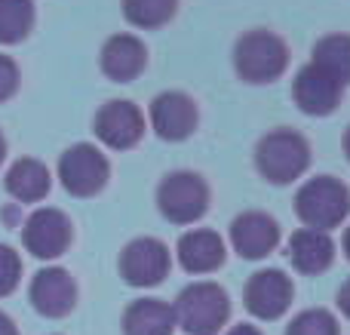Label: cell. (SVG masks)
<instances>
[{
    "label": "cell",
    "mask_w": 350,
    "mask_h": 335,
    "mask_svg": "<svg viewBox=\"0 0 350 335\" xmlns=\"http://www.w3.org/2000/svg\"><path fill=\"white\" fill-rule=\"evenodd\" d=\"M234 71L243 83L267 86L289 68V43L267 28H252L234 43Z\"/></svg>",
    "instance_id": "6da1fadb"
},
{
    "label": "cell",
    "mask_w": 350,
    "mask_h": 335,
    "mask_svg": "<svg viewBox=\"0 0 350 335\" xmlns=\"http://www.w3.org/2000/svg\"><path fill=\"white\" fill-rule=\"evenodd\" d=\"M298 222L310 231L341 228L350 215V188L335 176H314L295 191L292 200Z\"/></svg>",
    "instance_id": "7a4b0ae2"
},
{
    "label": "cell",
    "mask_w": 350,
    "mask_h": 335,
    "mask_svg": "<svg viewBox=\"0 0 350 335\" xmlns=\"http://www.w3.org/2000/svg\"><path fill=\"white\" fill-rule=\"evenodd\" d=\"M255 166L271 185H292L310 166V142L289 126L271 129L255 145Z\"/></svg>",
    "instance_id": "3957f363"
},
{
    "label": "cell",
    "mask_w": 350,
    "mask_h": 335,
    "mask_svg": "<svg viewBox=\"0 0 350 335\" xmlns=\"http://www.w3.org/2000/svg\"><path fill=\"white\" fill-rule=\"evenodd\" d=\"M172 311L175 323L187 335H218L230 320V299L221 283L197 280L181 289Z\"/></svg>",
    "instance_id": "277c9868"
},
{
    "label": "cell",
    "mask_w": 350,
    "mask_h": 335,
    "mask_svg": "<svg viewBox=\"0 0 350 335\" xmlns=\"http://www.w3.org/2000/svg\"><path fill=\"white\" fill-rule=\"evenodd\" d=\"M209 200L212 194L206 178L191 170L170 172L157 188V209L172 225H197L209 213Z\"/></svg>",
    "instance_id": "5b68a950"
},
{
    "label": "cell",
    "mask_w": 350,
    "mask_h": 335,
    "mask_svg": "<svg viewBox=\"0 0 350 335\" xmlns=\"http://www.w3.org/2000/svg\"><path fill=\"white\" fill-rule=\"evenodd\" d=\"M59 178L68 194L74 197H96L108 185L111 163L96 145L77 142L71 145L59 160Z\"/></svg>",
    "instance_id": "8992f818"
},
{
    "label": "cell",
    "mask_w": 350,
    "mask_h": 335,
    "mask_svg": "<svg viewBox=\"0 0 350 335\" xmlns=\"http://www.w3.org/2000/svg\"><path fill=\"white\" fill-rule=\"evenodd\" d=\"M172 258L163 240L157 237H135L120 252V277L129 286L151 289L170 277Z\"/></svg>",
    "instance_id": "52a82bcc"
},
{
    "label": "cell",
    "mask_w": 350,
    "mask_h": 335,
    "mask_svg": "<svg viewBox=\"0 0 350 335\" xmlns=\"http://www.w3.org/2000/svg\"><path fill=\"white\" fill-rule=\"evenodd\" d=\"M292 299H295V286L280 268L255 271L243 286L246 311L258 320H280L292 308Z\"/></svg>",
    "instance_id": "ba28073f"
},
{
    "label": "cell",
    "mask_w": 350,
    "mask_h": 335,
    "mask_svg": "<svg viewBox=\"0 0 350 335\" xmlns=\"http://www.w3.org/2000/svg\"><path fill=\"white\" fill-rule=\"evenodd\" d=\"M341 98H345V86L338 80H332L323 68H317L314 62L295 71L292 80V102L301 114L308 117H329L338 111Z\"/></svg>",
    "instance_id": "9c48e42d"
},
{
    "label": "cell",
    "mask_w": 350,
    "mask_h": 335,
    "mask_svg": "<svg viewBox=\"0 0 350 335\" xmlns=\"http://www.w3.org/2000/svg\"><path fill=\"white\" fill-rule=\"evenodd\" d=\"M145 135V114L126 98L105 102L96 114V139L111 151H129Z\"/></svg>",
    "instance_id": "30bf717a"
},
{
    "label": "cell",
    "mask_w": 350,
    "mask_h": 335,
    "mask_svg": "<svg viewBox=\"0 0 350 335\" xmlns=\"http://www.w3.org/2000/svg\"><path fill=\"white\" fill-rule=\"evenodd\" d=\"M71 219H68L62 209H37L28 222H25V231H22V240H25V250L37 258H59L68 252L71 246Z\"/></svg>",
    "instance_id": "8fae6325"
},
{
    "label": "cell",
    "mask_w": 350,
    "mask_h": 335,
    "mask_svg": "<svg viewBox=\"0 0 350 335\" xmlns=\"http://www.w3.org/2000/svg\"><path fill=\"white\" fill-rule=\"evenodd\" d=\"M200 123V108L187 92L166 90L151 102V129L163 142H185Z\"/></svg>",
    "instance_id": "7c38bea8"
},
{
    "label": "cell",
    "mask_w": 350,
    "mask_h": 335,
    "mask_svg": "<svg viewBox=\"0 0 350 335\" xmlns=\"http://www.w3.org/2000/svg\"><path fill=\"white\" fill-rule=\"evenodd\" d=\"M280 243V222L271 213L246 209L230 222V246L240 258H267Z\"/></svg>",
    "instance_id": "4fadbf2b"
},
{
    "label": "cell",
    "mask_w": 350,
    "mask_h": 335,
    "mask_svg": "<svg viewBox=\"0 0 350 335\" xmlns=\"http://www.w3.org/2000/svg\"><path fill=\"white\" fill-rule=\"evenodd\" d=\"M31 305L43 317H65L77 305V283L65 268H43L31 280Z\"/></svg>",
    "instance_id": "5bb4252c"
},
{
    "label": "cell",
    "mask_w": 350,
    "mask_h": 335,
    "mask_svg": "<svg viewBox=\"0 0 350 335\" xmlns=\"http://www.w3.org/2000/svg\"><path fill=\"white\" fill-rule=\"evenodd\" d=\"M175 256L187 274H215L228 258V246H224L221 234L212 228H191L178 237Z\"/></svg>",
    "instance_id": "9a60e30c"
},
{
    "label": "cell",
    "mask_w": 350,
    "mask_h": 335,
    "mask_svg": "<svg viewBox=\"0 0 350 335\" xmlns=\"http://www.w3.org/2000/svg\"><path fill=\"white\" fill-rule=\"evenodd\" d=\"M102 74L114 83H129L148 68V46L135 34H114L105 40L98 55Z\"/></svg>",
    "instance_id": "2e32d148"
},
{
    "label": "cell",
    "mask_w": 350,
    "mask_h": 335,
    "mask_svg": "<svg viewBox=\"0 0 350 335\" xmlns=\"http://www.w3.org/2000/svg\"><path fill=\"white\" fill-rule=\"evenodd\" d=\"M289 262L298 274L304 277H317L323 271L332 268L335 262V240L332 234L326 231H310V228H298L295 234L289 237Z\"/></svg>",
    "instance_id": "e0dca14e"
},
{
    "label": "cell",
    "mask_w": 350,
    "mask_h": 335,
    "mask_svg": "<svg viewBox=\"0 0 350 335\" xmlns=\"http://www.w3.org/2000/svg\"><path fill=\"white\" fill-rule=\"evenodd\" d=\"M123 335H172L175 311L160 299H139L123 311Z\"/></svg>",
    "instance_id": "ac0fdd59"
},
{
    "label": "cell",
    "mask_w": 350,
    "mask_h": 335,
    "mask_svg": "<svg viewBox=\"0 0 350 335\" xmlns=\"http://www.w3.org/2000/svg\"><path fill=\"white\" fill-rule=\"evenodd\" d=\"M49 185H53V176L49 170L34 157H22L10 166L6 172V191L16 197L18 203H37L49 194Z\"/></svg>",
    "instance_id": "d6986e66"
},
{
    "label": "cell",
    "mask_w": 350,
    "mask_h": 335,
    "mask_svg": "<svg viewBox=\"0 0 350 335\" xmlns=\"http://www.w3.org/2000/svg\"><path fill=\"white\" fill-rule=\"evenodd\" d=\"M314 65L323 68V71L329 74L332 80H338L341 86H350V34H341V31H335V34H326L320 37V40L314 43Z\"/></svg>",
    "instance_id": "ffe728a7"
},
{
    "label": "cell",
    "mask_w": 350,
    "mask_h": 335,
    "mask_svg": "<svg viewBox=\"0 0 350 335\" xmlns=\"http://www.w3.org/2000/svg\"><path fill=\"white\" fill-rule=\"evenodd\" d=\"M123 16L135 28H163L178 12V0H120Z\"/></svg>",
    "instance_id": "44dd1931"
},
{
    "label": "cell",
    "mask_w": 350,
    "mask_h": 335,
    "mask_svg": "<svg viewBox=\"0 0 350 335\" xmlns=\"http://www.w3.org/2000/svg\"><path fill=\"white\" fill-rule=\"evenodd\" d=\"M34 28V3L31 0H0V43H22Z\"/></svg>",
    "instance_id": "7402d4cb"
},
{
    "label": "cell",
    "mask_w": 350,
    "mask_h": 335,
    "mask_svg": "<svg viewBox=\"0 0 350 335\" xmlns=\"http://www.w3.org/2000/svg\"><path fill=\"white\" fill-rule=\"evenodd\" d=\"M286 335H341V326L335 314H329L326 308H308V311L292 317V323L286 326Z\"/></svg>",
    "instance_id": "603a6c76"
},
{
    "label": "cell",
    "mask_w": 350,
    "mask_h": 335,
    "mask_svg": "<svg viewBox=\"0 0 350 335\" xmlns=\"http://www.w3.org/2000/svg\"><path fill=\"white\" fill-rule=\"evenodd\" d=\"M22 280V258L12 246L0 243V299L10 295Z\"/></svg>",
    "instance_id": "cb8c5ba5"
},
{
    "label": "cell",
    "mask_w": 350,
    "mask_h": 335,
    "mask_svg": "<svg viewBox=\"0 0 350 335\" xmlns=\"http://www.w3.org/2000/svg\"><path fill=\"white\" fill-rule=\"evenodd\" d=\"M18 90V68L10 55H0V102L12 98Z\"/></svg>",
    "instance_id": "d4e9b609"
},
{
    "label": "cell",
    "mask_w": 350,
    "mask_h": 335,
    "mask_svg": "<svg viewBox=\"0 0 350 335\" xmlns=\"http://www.w3.org/2000/svg\"><path fill=\"white\" fill-rule=\"evenodd\" d=\"M335 302H338V311L350 320V277L338 286V295H335Z\"/></svg>",
    "instance_id": "484cf974"
},
{
    "label": "cell",
    "mask_w": 350,
    "mask_h": 335,
    "mask_svg": "<svg viewBox=\"0 0 350 335\" xmlns=\"http://www.w3.org/2000/svg\"><path fill=\"white\" fill-rule=\"evenodd\" d=\"M224 335H261V330H255L252 323H237V326H230Z\"/></svg>",
    "instance_id": "4316f807"
},
{
    "label": "cell",
    "mask_w": 350,
    "mask_h": 335,
    "mask_svg": "<svg viewBox=\"0 0 350 335\" xmlns=\"http://www.w3.org/2000/svg\"><path fill=\"white\" fill-rule=\"evenodd\" d=\"M0 335H18V330H16V323H12L10 317H6L3 311H0Z\"/></svg>",
    "instance_id": "83f0119b"
},
{
    "label": "cell",
    "mask_w": 350,
    "mask_h": 335,
    "mask_svg": "<svg viewBox=\"0 0 350 335\" xmlns=\"http://www.w3.org/2000/svg\"><path fill=\"white\" fill-rule=\"evenodd\" d=\"M341 151H345V157H347V163H350V126L345 129V135H341Z\"/></svg>",
    "instance_id": "f1b7e54d"
},
{
    "label": "cell",
    "mask_w": 350,
    "mask_h": 335,
    "mask_svg": "<svg viewBox=\"0 0 350 335\" xmlns=\"http://www.w3.org/2000/svg\"><path fill=\"white\" fill-rule=\"evenodd\" d=\"M341 250H345V256H347V262H350V225L345 228V237H341Z\"/></svg>",
    "instance_id": "f546056e"
},
{
    "label": "cell",
    "mask_w": 350,
    "mask_h": 335,
    "mask_svg": "<svg viewBox=\"0 0 350 335\" xmlns=\"http://www.w3.org/2000/svg\"><path fill=\"white\" fill-rule=\"evenodd\" d=\"M3 157H6V139H3V133H0V163H3Z\"/></svg>",
    "instance_id": "4dcf8cb0"
}]
</instances>
